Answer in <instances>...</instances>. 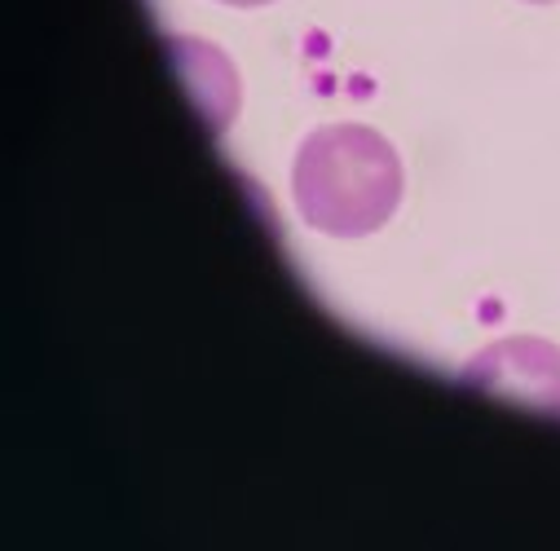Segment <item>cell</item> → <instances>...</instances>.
Masks as SVG:
<instances>
[{"label": "cell", "mask_w": 560, "mask_h": 551, "mask_svg": "<svg viewBox=\"0 0 560 551\" xmlns=\"http://www.w3.org/2000/svg\"><path fill=\"white\" fill-rule=\"evenodd\" d=\"M406 173L384 132L366 124L314 128L292 164V199L310 230L331 238H366L384 230L401 203Z\"/></svg>", "instance_id": "cell-1"}, {"label": "cell", "mask_w": 560, "mask_h": 551, "mask_svg": "<svg viewBox=\"0 0 560 551\" xmlns=\"http://www.w3.org/2000/svg\"><path fill=\"white\" fill-rule=\"evenodd\" d=\"M459 379L464 388L525 406L560 424V344L542 336H503L486 344L472 362H464Z\"/></svg>", "instance_id": "cell-2"}, {"label": "cell", "mask_w": 560, "mask_h": 551, "mask_svg": "<svg viewBox=\"0 0 560 551\" xmlns=\"http://www.w3.org/2000/svg\"><path fill=\"white\" fill-rule=\"evenodd\" d=\"M221 5H234V10H256V5H273V0H221Z\"/></svg>", "instance_id": "cell-3"}, {"label": "cell", "mask_w": 560, "mask_h": 551, "mask_svg": "<svg viewBox=\"0 0 560 551\" xmlns=\"http://www.w3.org/2000/svg\"><path fill=\"white\" fill-rule=\"evenodd\" d=\"M525 5H556V0H525Z\"/></svg>", "instance_id": "cell-4"}]
</instances>
